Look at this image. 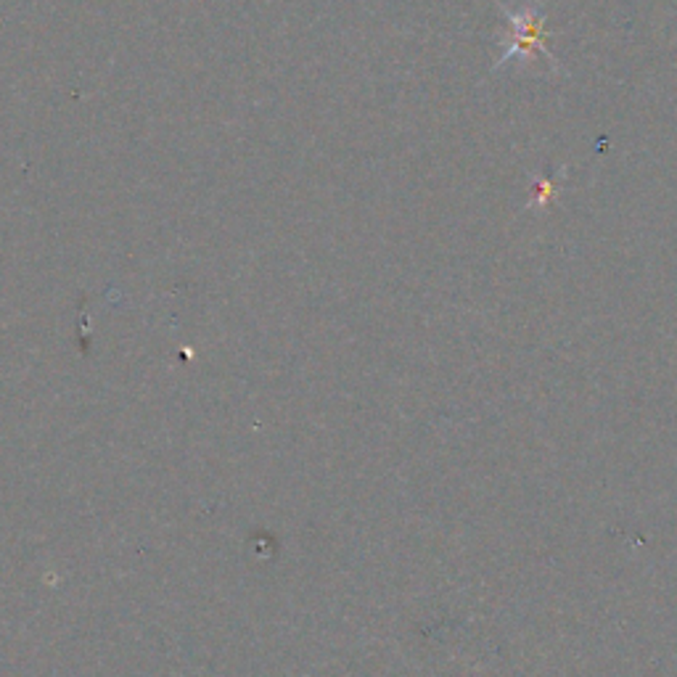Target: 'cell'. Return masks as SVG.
<instances>
[{
  "instance_id": "cell-1",
  "label": "cell",
  "mask_w": 677,
  "mask_h": 677,
  "mask_svg": "<svg viewBox=\"0 0 677 677\" xmlns=\"http://www.w3.org/2000/svg\"><path fill=\"white\" fill-rule=\"evenodd\" d=\"M506 19H508V27H511V34H508V43H506V51L503 56L498 59L495 66L508 64L511 59H518V62H537V59H546L550 66H556V59L550 56L548 51V40H546V24H543V16L535 5H524L518 11H506Z\"/></svg>"
}]
</instances>
